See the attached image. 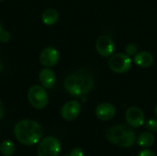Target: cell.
Listing matches in <instances>:
<instances>
[{"label":"cell","mask_w":157,"mask_h":156,"mask_svg":"<svg viewBox=\"0 0 157 156\" xmlns=\"http://www.w3.org/2000/svg\"><path fill=\"white\" fill-rule=\"evenodd\" d=\"M95 85L93 74L88 69H79L66 76L64 80V88L71 96L81 97L89 94Z\"/></svg>","instance_id":"1"},{"label":"cell","mask_w":157,"mask_h":156,"mask_svg":"<svg viewBox=\"0 0 157 156\" xmlns=\"http://www.w3.org/2000/svg\"><path fill=\"white\" fill-rule=\"evenodd\" d=\"M14 135L21 144L32 146L41 141L43 130L37 121L33 120H23L15 125Z\"/></svg>","instance_id":"2"},{"label":"cell","mask_w":157,"mask_h":156,"mask_svg":"<svg viewBox=\"0 0 157 156\" xmlns=\"http://www.w3.org/2000/svg\"><path fill=\"white\" fill-rule=\"evenodd\" d=\"M106 137L109 143L121 148L132 147L136 141V133L132 127L128 125H116L106 131Z\"/></svg>","instance_id":"3"},{"label":"cell","mask_w":157,"mask_h":156,"mask_svg":"<svg viewBox=\"0 0 157 156\" xmlns=\"http://www.w3.org/2000/svg\"><path fill=\"white\" fill-rule=\"evenodd\" d=\"M28 99L29 104L36 109H43L49 102V97L43 86H32L28 92Z\"/></svg>","instance_id":"4"},{"label":"cell","mask_w":157,"mask_h":156,"mask_svg":"<svg viewBox=\"0 0 157 156\" xmlns=\"http://www.w3.org/2000/svg\"><path fill=\"white\" fill-rule=\"evenodd\" d=\"M61 152L60 141L53 137L48 136L42 139L38 145V156H58Z\"/></svg>","instance_id":"5"},{"label":"cell","mask_w":157,"mask_h":156,"mask_svg":"<svg viewBox=\"0 0 157 156\" xmlns=\"http://www.w3.org/2000/svg\"><path fill=\"white\" fill-rule=\"evenodd\" d=\"M109 66L114 73L124 74L128 72L132 67L131 56L126 53L112 54L109 61Z\"/></svg>","instance_id":"6"},{"label":"cell","mask_w":157,"mask_h":156,"mask_svg":"<svg viewBox=\"0 0 157 156\" xmlns=\"http://www.w3.org/2000/svg\"><path fill=\"white\" fill-rule=\"evenodd\" d=\"M96 50L103 57L111 56L115 51V44L113 40L108 35L100 36L96 41Z\"/></svg>","instance_id":"7"},{"label":"cell","mask_w":157,"mask_h":156,"mask_svg":"<svg viewBox=\"0 0 157 156\" xmlns=\"http://www.w3.org/2000/svg\"><path fill=\"white\" fill-rule=\"evenodd\" d=\"M80 112L81 104L77 100H71L66 102L61 109L62 118L67 121H73L77 119L80 115Z\"/></svg>","instance_id":"8"},{"label":"cell","mask_w":157,"mask_h":156,"mask_svg":"<svg viewBox=\"0 0 157 156\" xmlns=\"http://www.w3.org/2000/svg\"><path fill=\"white\" fill-rule=\"evenodd\" d=\"M125 119L129 126L132 128H140L144 123V114L138 107H131L126 110Z\"/></svg>","instance_id":"9"},{"label":"cell","mask_w":157,"mask_h":156,"mask_svg":"<svg viewBox=\"0 0 157 156\" xmlns=\"http://www.w3.org/2000/svg\"><path fill=\"white\" fill-rule=\"evenodd\" d=\"M60 59V53L54 47L45 48L40 55V62L44 67H52L57 64Z\"/></svg>","instance_id":"10"},{"label":"cell","mask_w":157,"mask_h":156,"mask_svg":"<svg viewBox=\"0 0 157 156\" xmlns=\"http://www.w3.org/2000/svg\"><path fill=\"white\" fill-rule=\"evenodd\" d=\"M116 114L115 107L108 102H104L99 104L96 108V116L98 120L108 121L113 119Z\"/></svg>","instance_id":"11"},{"label":"cell","mask_w":157,"mask_h":156,"mask_svg":"<svg viewBox=\"0 0 157 156\" xmlns=\"http://www.w3.org/2000/svg\"><path fill=\"white\" fill-rule=\"evenodd\" d=\"M39 80L40 85L47 89H51L53 87L55 81H56V75L55 73L50 68L45 67L40 70L39 74Z\"/></svg>","instance_id":"12"},{"label":"cell","mask_w":157,"mask_h":156,"mask_svg":"<svg viewBox=\"0 0 157 156\" xmlns=\"http://www.w3.org/2000/svg\"><path fill=\"white\" fill-rule=\"evenodd\" d=\"M133 60H134V63L139 67L147 68V67H150L154 63L155 58L151 52L146 51H143L137 52L134 55Z\"/></svg>","instance_id":"13"},{"label":"cell","mask_w":157,"mask_h":156,"mask_svg":"<svg viewBox=\"0 0 157 156\" xmlns=\"http://www.w3.org/2000/svg\"><path fill=\"white\" fill-rule=\"evenodd\" d=\"M59 19V13L54 8H48L46 9L41 16V20L45 25L52 26L54 25Z\"/></svg>","instance_id":"14"},{"label":"cell","mask_w":157,"mask_h":156,"mask_svg":"<svg viewBox=\"0 0 157 156\" xmlns=\"http://www.w3.org/2000/svg\"><path fill=\"white\" fill-rule=\"evenodd\" d=\"M136 142L139 144V146L143 148H149L154 145L155 142V135L151 133V131H145L140 134Z\"/></svg>","instance_id":"15"},{"label":"cell","mask_w":157,"mask_h":156,"mask_svg":"<svg viewBox=\"0 0 157 156\" xmlns=\"http://www.w3.org/2000/svg\"><path fill=\"white\" fill-rule=\"evenodd\" d=\"M15 144L10 140H6L0 144V152L4 156H12L15 153Z\"/></svg>","instance_id":"16"},{"label":"cell","mask_w":157,"mask_h":156,"mask_svg":"<svg viewBox=\"0 0 157 156\" xmlns=\"http://www.w3.org/2000/svg\"><path fill=\"white\" fill-rule=\"evenodd\" d=\"M146 129L151 132H157V120L151 119L148 120L145 123Z\"/></svg>","instance_id":"17"},{"label":"cell","mask_w":157,"mask_h":156,"mask_svg":"<svg viewBox=\"0 0 157 156\" xmlns=\"http://www.w3.org/2000/svg\"><path fill=\"white\" fill-rule=\"evenodd\" d=\"M125 51H126V54H128L129 56H132V55H135L138 52V48H137V46L135 44L130 43V44H128L126 46Z\"/></svg>","instance_id":"18"},{"label":"cell","mask_w":157,"mask_h":156,"mask_svg":"<svg viewBox=\"0 0 157 156\" xmlns=\"http://www.w3.org/2000/svg\"><path fill=\"white\" fill-rule=\"evenodd\" d=\"M11 39V35L10 33L7 31V30H4L2 29L0 31V41L3 42V43H6L10 40Z\"/></svg>","instance_id":"19"},{"label":"cell","mask_w":157,"mask_h":156,"mask_svg":"<svg viewBox=\"0 0 157 156\" xmlns=\"http://www.w3.org/2000/svg\"><path fill=\"white\" fill-rule=\"evenodd\" d=\"M68 156H85V154H84V151L81 149V148H74Z\"/></svg>","instance_id":"20"},{"label":"cell","mask_w":157,"mask_h":156,"mask_svg":"<svg viewBox=\"0 0 157 156\" xmlns=\"http://www.w3.org/2000/svg\"><path fill=\"white\" fill-rule=\"evenodd\" d=\"M137 156H156V154H155L153 151H150V150L145 149V150L141 151V152L138 154V155Z\"/></svg>","instance_id":"21"},{"label":"cell","mask_w":157,"mask_h":156,"mask_svg":"<svg viewBox=\"0 0 157 156\" xmlns=\"http://www.w3.org/2000/svg\"><path fill=\"white\" fill-rule=\"evenodd\" d=\"M3 116H4V106L2 101L0 100V120L3 119Z\"/></svg>","instance_id":"22"},{"label":"cell","mask_w":157,"mask_h":156,"mask_svg":"<svg viewBox=\"0 0 157 156\" xmlns=\"http://www.w3.org/2000/svg\"><path fill=\"white\" fill-rule=\"evenodd\" d=\"M155 116H156L157 118V104L156 106H155Z\"/></svg>","instance_id":"23"},{"label":"cell","mask_w":157,"mask_h":156,"mask_svg":"<svg viewBox=\"0 0 157 156\" xmlns=\"http://www.w3.org/2000/svg\"><path fill=\"white\" fill-rule=\"evenodd\" d=\"M2 30V26H1V23H0V31Z\"/></svg>","instance_id":"24"},{"label":"cell","mask_w":157,"mask_h":156,"mask_svg":"<svg viewBox=\"0 0 157 156\" xmlns=\"http://www.w3.org/2000/svg\"><path fill=\"white\" fill-rule=\"evenodd\" d=\"M2 1H3V0H0V2H2Z\"/></svg>","instance_id":"25"}]
</instances>
